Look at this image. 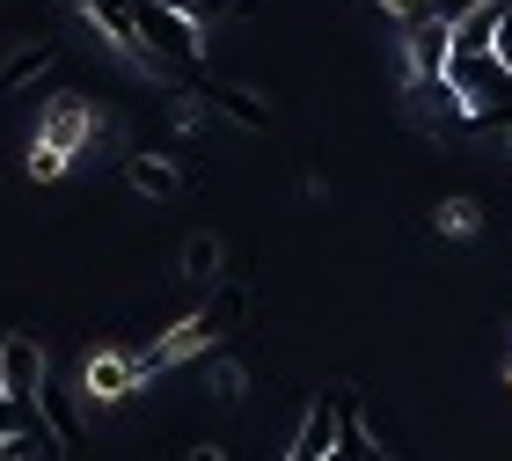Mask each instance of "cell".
Segmentation results:
<instances>
[{
	"label": "cell",
	"mask_w": 512,
	"mask_h": 461,
	"mask_svg": "<svg viewBox=\"0 0 512 461\" xmlns=\"http://www.w3.org/2000/svg\"><path fill=\"white\" fill-rule=\"evenodd\" d=\"M213 352V330H205V315H183L169 337H154L147 352H139V366H147V381L154 374H169V366H183V359H205Z\"/></svg>",
	"instance_id": "5"
},
{
	"label": "cell",
	"mask_w": 512,
	"mask_h": 461,
	"mask_svg": "<svg viewBox=\"0 0 512 461\" xmlns=\"http://www.w3.org/2000/svg\"><path fill=\"white\" fill-rule=\"evenodd\" d=\"M191 461H220V447H191Z\"/></svg>",
	"instance_id": "18"
},
{
	"label": "cell",
	"mask_w": 512,
	"mask_h": 461,
	"mask_svg": "<svg viewBox=\"0 0 512 461\" xmlns=\"http://www.w3.org/2000/svg\"><path fill=\"white\" fill-rule=\"evenodd\" d=\"M498 22H505V0H469L454 15V59H498Z\"/></svg>",
	"instance_id": "6"
},
{
	"label": "cell",
	"mask_w": 512,
	"mask_h": 461,
	"mask_svg": "<svg viewBox=\"0 0 512 461\" xmlns=\"http://www.w3.org/2000/svg\"><path fill=\"white\" fill-rule=\"evenodd\" d=\"M374 8H381L388 22H403V30H417V22L439 15V0H374Z\"/></svg>",
	"instance_id": "15"
},
{
	"label": "cell",
	"mask_w": 512,
	"mask_h": 461,
	"mask_svg": "<svg viewBox=\"0 0 512 461\" xmlns=\"http://www.w3.org/2000/svg\"><path fill=\"white\" fill-rule=\"evenodd\" d=\"M169 8L191 22V30L205 37V22H220V15H235V0H169Z\"/></svg>",
	"instance_id": "14"
},
{
	"label": "cell",
	"mask_w": 512,
	"mask_h": 461,
	"mask_svg": "<svg viewBox=\"0 0 512 461\" xmlns=\"http://www.w3.org/2000/svg\"><path fill=\"white\" fill-rule=\"evenodd\" d=\"M220 264H227L220 235H183V279L191 286H220Z\"/></svg>",
	"instance_id": "11"
},
{
	"label": "cell",
	"mask_w": 512,
	"mask_h": 461,
	"mask_svg": "<svg viewBox=\"0 0 512 461\" xmlns=\"http://www.w3.org/2000/svg\"><path fill=\"white\" fill-rule=\"evenodd\" d=\"M59 59V44L52 37H37V44H22V52H8V66H0V96H15L30 74H44V66Z\"/></svg>",
	"instance_id": "12"
},
{
	"label": "cell",
	"mask_w": 512,
	"mask_h": 461,
	"mask_svg": "<svg viewBox=\"0 0 512 461\" xmlns=\"http://www.w3.org/2000/svg\"><path fill=\"white\" fill-rule=\"evenodd\" d=\"M447 66H454V15H432L417 30H403V74L410 81H447Z\"/></svg>",
	"instance_id": "2"
},
{
	"label": "cell",
	"mask_w": 512,
	"mask_h": 461,
	"mask_svg": "<svg viewBox=\"0 0 512 461\" xmlns=\"http://www.w3.org/2000/svg\"><path fill=\"white\" fill-rule=\"evenodd\" d=\"M198 315H205V330H213V344H220V337H235V330H242V315H249V286H242V279H220V286H213V301H205Z\"/></svg>",
	"instance_id": "8"
},
{
	"label": "cell",
	"mask_w": 512,
	"mask_h": 461,
	"mask_svg": "<svg viewBox=\"0 0 512 461\" xmlns=\"http://www.w3.org/2000/svg\"><path fill=\"white\" fill-rule=\"evenodd\" d=\"M366 461H395V454H388V447H374V454H366Z\"/></svg>",
	"instance_id": "19"
},
{
	"label": "cell",
	"mask_w": 512,
	"mask_h": 461,
	"mask_svg": "<svg viewBox=\"0 0 512 461\" xmlns=\"http://www.w3.org/2000/svg\"><path fill=\"white\" fill-rule=\"evenodd\" d=\"M213 396H220V403H242V366H235V359L213 366Z\"/></svg>",
	"instance_id": "17"
},
{
	"label": "cell",
	"mask_w": 512,
	"mask_h": 461,
	"mask_svg": "<svg viewBox=\"0 0 512 461\" xmlns=\"http://www.w3.org/2000/svg\"><path fill=\"white\" fill-rule=\"evenodd\" d=\"M0 396L22 403V410L44 403V352L30 337H0Z\"/></svg>",
	"instance_id": "3"
},
{
	"label": "cell",
	"mask_w": 512,
	"mask_h": 461,
	"mask_svg": "<svg viewBox=\"0 0 512 461\" xmlns=\"http://www.w3.org/2000/svg\"><path fill=\"white\" fill-rule=\"evenodd\" d=\"M139 381H147V366H139V352H118V344H103V352L81 359V396L88 403H125Z\"/></svg>",
	"instance_id": "1"
},
{
	"label": "cell",
	"mask_w": 512,
	"mask_h": 461,
	"mask_svg": "<svg viewBox=\"0 0 512 461\" xmlns=\"http://www.w3.org/2000/svg\"><path fill=\"white\" fill-rule=\"evenodd\" d=\"M88 132H96L88 96H52L44 103V125H37V147H59L66 161H74V154H88Z\"/></svg>",
	"instance_id": "4"
},
{
	"label": "cell",
	"mask_w": 512,
	"mask_h": 461,
	"mask_svg": "<svg viewBox=\"0 0 512 461\" xmlns=\"http://www.w3.org/2000/svg\"><path fill=\"white\" fill-rule=\"evenodd\" d=\"M125 176H132V191H147V198H176L183 191V169H176L169 154H132Z\"/></svg>",
	"instance_id": "10"
},
{
	"label": "cell",
	"mask_w": 512,
	"mask_h": 461,
	"mask_svg": "<svg viewBox=\"0 0 512 461\" xmlns=\"http://www.w3.org/2000/svg\"><path fill=\"white\" fill-rule=\"evenodd\" d=\"M183 81H191V88H198V96L220 110L227 125H242V132H264V125H271V110H264V103H249L242 88H227V81H205V74H183Z\"/></svg>",
	"instance_id": "7"
},
{
	"label": "cell",
	"mask_w": 512,
	"mask_h": 461,
	"mask_svg": "<svg viewBox=\"0 0 512 461\" xmlns=\"http://www.w3.org/2000/svg\"><path fill=\"white\" fill-rule=\"evenodd\" d=\"M0 403H8V396H0Z\"/></svg>",
	"instance_id": "20"
},
{
	"label": "cell",
	"mask_w": 512,
	"mask_h": 461,
	"mask_svg": "<svg viewBox=\"0 0 512 461\" xmlns=\"http://www.w3.org/2000/svg\"><path fill=\"white\" fill-rule=\"evenodd\" d=\"M505 140H512V132H505Z\"/></svg>",
	"instance_id": "21"
},
{
	"label": "cell",
	"mask_w": 512,
	"mask_h": 461,
	"mask_svg": "<svg viewBox=\"0 0 512 461\" xmlns=\"http://www.w3.org/2000/svg\"><path fill=\"white\" fill-rule=\"evenodd\" d=\"M66 176V154L59 147H30V183H59Z\"/></svg>",
	"instance_id": "16"
},
{
	"label": "cell",
	"mask_w": 512,
	"mask_h": 461,
	"mask_svg": "<svg viewBox=\"0 0 512 461\" xmlns=\"http://www.w3.org/2000/svg\"><path fill=\"white\" fill-rule=\"evenodd\" d=\"M432 227H439V235H454V242H469V235H483V205L476 198H439Z\"/></svg>",
	"instance_id": "13"
},
{
	"label": "cell",
	"mask_w": 512,
	"mask_h": 461,
	"mask_svg": "<svg viewBox=\"0 0 512 461\" xmlns=\"http://www.w3.org/2000/svg\"><path fill=\"white\" fill-rule=\"evenodd\" d=\"M330 447H337V403H315L300 418V440H293L286 461H330Z\"/></svg>",
	"instance_id": "9"
}]
</instances>
